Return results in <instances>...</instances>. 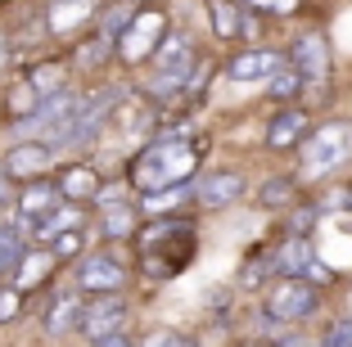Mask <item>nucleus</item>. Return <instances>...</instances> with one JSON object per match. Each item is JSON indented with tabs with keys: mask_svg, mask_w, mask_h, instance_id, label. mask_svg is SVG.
<instances>
[{
	"mask_svg": "<svg viewBox=\"0 0 352 347\" xmlns=\"http://www.w3.org/2000/svg\"><path fill=\"white\" fill-rule=\"evenodd\" d=\"M199 172V144L186 135H163V140H149L145 149L131 158V185L135 194H158V190H172V185L195 181Z\"/></svg>",
	"mask_w": 352,
	"mask_h": 347,
	"instance_id": "obj_1",
	"label": "nucleus"
},
{
	"mask_svg": "<svg viewBox=\"0 0 352 347\" xmlns=\"http://www.w3.org/2000/svg\"><path fill=\"white\" fill-rule=\"evenodd\" d=\"M195 257V221L190 216H154L140 225V266L149 276H176Z\"/></svg>",
	"mask_w": 352,
	"mask_h": 347,
	"instance_id": "obj_2",
	"label": "nucleus"
},
{
	"mask_svg": "<svg viewBox=\"0 0 352 347\" xmlns=\"http://www.w3.org/2000/svg\"><path fill=\"white\" fill-rule=\"evenodd\" d=\"M352 158V122H325L298 144V172L302 176H325L339 163Z\"/></svg>",
	"mask_w": 352,
	"mask_h": 347,
	"instance_id": "obj_3",
	"label": "nucleus"
},
{
	"mask_svg": "<svg viewBox=\"0 0 352 347\" xmlns=\"http://www.w3.org/2000/svg\"><path fill=\"white\" fill-rule=\"evenodd\" d=\"M122 289H126V266L113 253H86L77 262V293L109 298V293H122Z\"/></svg>",
	"mask_w": 352,
	"mask_h": 347,
	"instance_id": "obj_4",
	"label": "nucleus"
},
{
	"mask_svg": "<svg viewBox=\"0 0 352 347\" xmlns=\"http://www.w3.org/2000/svg\"><path fill=\"white\" fill-rule=\"evenodd\" d=\"M122 100V91H91L77 100V113H73V122H68V131L59 135V144H86L95 140V131L104 126V117L113 113V104ZM54 144V149H59Z\"/></svg>",
	"mask_w": 352,
	"mask_h": 347,
	"instance_id": "obj_5",
	"label": "nucleus"
},
{
	"mask_svg": "<svg viewBox=\"0 0 352 347\" xmlns=\"http://www.w3.org/2000/svg\"><path fill=\"white\" fill-rule=\"evenodd\" d=\"M316 311V289L307 284V280H276L267 293V316L271 320H285V325H294V320L311 316Z\"/></svg>",
	"mask_w": 352,
	"mask_h": 347,
	"instance_id": "obj_6",
	"label": "nucleus"
},
{
	"mask_svg": "<svg viewBox=\"0 0 352 347\" xmlns=\"http://www.w3.org/2000/svg\"><path fill=\"white\" fill-rule=\"evenodd\" d=\"M163 27H167V19L158 10H140L131 19V27L118 36V50H122V59L126 63H140V59H149V54H158V36H163Z\"/></svg>",
	"mask_w": 352,
	"mask_h": 347,
	"instance_id": "obj_7",
	"label": "nucleus"
},
{
	"mask_svg": "<svg viewBox=\"0 0 352 347\" xmlns=\"http://www.w3.org/2000/svg\"><path fill=\"white\" fill-rule=\"evenodd\" d=\"M289 68L298 72L302 82H325L330 77V45H325L321 32H302V36H294L289 45Z\"/></svg>",
	"mask_w": 352,
	"mask_h": 347,
	"instance_id": "obj_8",
	"label": "nucleus"
},
{
	"mask_svg": "<svg viewBox=\"0 0 352 347\" xmlns=\"http://www.w3.org/2000/svg\"><path fill=\"white\" fill-rule=\"evenodd\" d=\"M122 325H126V302H122V293L91 298V302H86V311H82V334L91 338V343L122 334Z\"/></svg>",
	"mask_w": 352,
	"mask_h": 347,
	"instance_id": "obj_9",
	"label": "nucleus"
},
{
	"mask_svg": "<svg viewBox=\"0 0 352 347\" xmlns=\"http://www.w3.org/2000/svg\"><path fill=\"white\" fill-rule=\"evenodd\" d=\"M54 144H36V140H28V144H14L10 153H5V163H0V172H5V181H36V176L45 172V167L54 163Z\"/></svg>",
	"mask_w": 352,
	"mask_h": 347,
	"instance_id": "obj_10",
	"label": "nucleus"
},
{
	"mask_svg": "<svg viewBox=\"0 0 352 347\" xmlns=\"http://www.w3.org/2000/svg\"><path fill=\"white\" fill-rule=\"evenodd\" d=\"M271 271H276L280 280H302L316 266V253H311V239L307 235H289V239H280V248L267 257Z\"/></svg>",
	"mask_w": 352,
	"mask_h": 347,
	"instance_id": "obj_11",
	"label": "nucleus"
},
{
	"mask_svg": "<svg viewBox=\"0 0 352 347\" xmlns=\"http://www.w3.org/2000/svg\"><path fill=\"white\" fill-rule=\"evenodd\" d=\"M285 68V59H280L276 50H244V54H235L230 59V68H226V77L230 82H271L276 72Z\"/></svg>",
	"mask_w": 352,
	"mask_h": 347,
	"instance_id": "obj_12",
	"label": "nucleus"
},
{
	"mask_svg": "<svg viewBox=\"0 0 352 347\" xmlns=\"http://www.w3.org/2000/svg\"><path fill=\"white\" fill-rule=\"evenodd\" d=\"M311 135V122L302 109H280L267 122V149H298Z\"/></svg>",
	"mask_w": 352,
	"mask_h": 347,
	"instance_id": "obj_13",
	"label": "nucleus"
},
{
	"mask_svg": "<svg viewBox=\"0 0 352 347\" xmlns=\"http://www.w3.org/2000/svg\"><path fill=\"white\" fill-rule=\"evenodd\" d=\"M249 190V181L239 172H217V176H204V181H195V199L204 208H226V203H235L239 194Z\"/></svg>",
	"mask_w": 352,
	"mask_h": 347,
	"instance_id": "obj_14",
	"label": "nucleus"
},
{
	"mask_svg": "<svg viewBox=\"0 0 352 347\" xmlns=\"http://www.w3.org/2000/svg\"><path fill=\"white\" fill-rule=\"evenodd\" d=\"M82 311H86V306H82V298H77V293H59L50 302V311H45V329H50L54 338L73 334V329H82Z\"/></svg>",
	"mask_w": 352,
	"mask_h": 347,
	"instance_id": "obj_15",
	"label": "nucleus"
},
{
	"mask_svg": "<svg viewBox=\"0 0 352 347\" xmlns=\"http://www.w3.org/2000/svg\"><path fill=\"white\" fill-rule=\"evenodd\" d=\"M54 185H59V199H63V203H82V199H95V194H100V176H95L91 167H82V163L68 167V172H63Z\"/></svg>",
	"mask_w": 352,
	"mask_h": 347,
	"instance_id": "obj_16",
	"label": "nucleus"
},
{
	"mask_svg": "<svg viewBox=\"0 0 352 347\" xmlns=\"http://www.w3.org/2000/svg\"><path fill=\"white\" fill-rule=\"evenodd\" d=\"M68 230H82V208L77 203H59L45 221H36L32 225V239H59Z\"/></svg>",
	"mask_w": 352,
	"mask_h": 347,
	"instance_id": "obj_17",
	"label": "nucleus"
},
{
	"mask_svg": "<svg viewBox=\"0 0 352 347\" xmlns=\"http://www.w3.org/2000/svg\"><path fill=\"white\" fill-rule=\"evenodd\" d=\"M95 14V0H54L50 5V32L63 36V32H73L77 23H86Z\"/></svg>",
	"mask_w": 352,
	"mask_h": 347,
	"instance_id": "obj_18",
	"label": "nucleus"
},
{
	"mask_svg": "<svg viewBox=\"0 0 352 347\" xmlns=\"http://www.w3.org/2000/svg\"><path fill=\"white\" fill-rule=\"evenodd\" d=\"M100 225H104V239H126L135 225H140V208L109 203V208H104V216H100Z\"/></svg>",
	"mask_w": 352,
	"mask_h": 347,
	"instance_id": "obj_19",
	"label": "nucleus"
},
{
	"mask_svg": "<svg viewBox=\"0 0 352 347\" xmlns=\"http://www.w3.org/2000/svg\"><path fill=\"white\" fill-rule=\"evenodd\" d=\"M208 19H212V32H217L221 41H230V36H239V5L235 0H208Z\"/></svg>",
	"mask_w": 352,
	"mask_h": 347,
	"instance_id": "obj_20",
	"label": "nucleus"
},
{
	"mask_svg": "<svg viewBox=\"0 0 352 347\" xmlns=\"http://www.w3.org/2000/svg\"><path fill=\"white\" fill-rule=\"evenodd\" d=\"M28 86L36 100H50V95L63 91V63H41V68L28 72Z\"/></svg>",
	"mask_w": 352,
	"mask_h": 347,
	"instance_id": "obj_21",
	"label": "nucleus"
},
{
	"mask_svg": "<svg viewBox=\"0 0 352 347\" xmlns=\"http://www.w3.org/2000/svg\"><path fill=\"white\" fill-rule=\"evenodd\" d=\"M50 266H54V257H50V253H28V257L19 262V271H14V289L41 284V280L50 276Z\"/></svg>",
	"mask_w": 352,
	"mask_h": 347,
	"instance_id": "obj_22",
	"label": "nucleus"
},
{
	"mask_svg": "<svg viewBox=\"0 0 352 347\" xmlns=\"http://www.w3.org/2000/svg\"><path fill=\"white\" fill-rule=\"evenodd\" d=\"M23 257H28V239H23L14 225H10V230H0V276H14Z\"/></svg>",
	"mask_w": 352,
	"mask_h": 347,
	"instance_id": "obj_23",
	"label": "nucleus"
},
{
	"mask_svg": "<svg viewBox=\"0 0 352 347\" xmlns=\"http://www.w3.org/2000/svg\"><path fill=\"white\" fill-rule=\"evenodd\" d=\"M113 45H118L113 36H95L91 45H82V50H77V59H73V63H77L82 72H91L100 59H109V54H113Z\"/></svg>",
	"mask_w": 352,
	"mask_h": 347,
	"instance_id": "obj_24",
	"label": "nucleus"
},
{
	"mask_svg": "<svg viewBox=\"0 0 352 347\" xmlns=\"http://www.w3.org/2000/svg\"><path fill=\"white\" fill-rule=\"evenodd\" d=\"M298 86H302L298 72H294V68H280L276 77L267 82V91H271V100H294V95H298Z\"/></svg>",
	"mask_w": 352,
	"mask_h": 347,
	"instance_id": "obj_25",
	"label": "nucleus"
},
{
	"mask_svg": "<svg viewBox=\"0 0 352 347\" xmlns=\"http://www.w3.org/2000/svg\"><path fill=\"white\" fill-rule=\"evenodd\" d=\"M294 199V181L289 176H271L267 185H262V203L267 208H280V203H289Z\"/></svg>",
	"mask_w": 352,
	"mask_h": 347,
	"instance_id": "obj_26",
	"label": "nucleus"
},
{
	"mask_svg": "<svg viewBox=\"0 0 352 347\" xmlns=\"http://www.w3.org/2000/svg\"><path fill=\"white\" fill-rule=\"evenodd\" d=\"M244 5L258 14H271V19H289V14L302 10V0H244Z\"/></svg>",
	"mask_w": 352,
	"mask_h": 347,
	"instance_id": "obj_27",
	"label": "nucleus"
},
{
	"mask_svg": "<svg viewBox=\"0 0 352 347\" xmlns=\"http://www.w3.org/2000/svg\"><path fill=\"white\" fill-rule=\"evenodd\" d=\"M54 244V262H68V257H77L82 253V230H68V235H59V239H50Z\"/></svg>",
	"mask_w": 352,
	"mask_h": 347,
	"instance_id": "obj_28",
	"label": "nucleus"
},
{
	"mask_svg": "<svg viewBox=\"0 0 352 347\" xmlns=\"http://www.w3.org/2000/svg\"><path fill=\"white\" fill-rule=\"evenodd\" d=\"M321 343H325V347H352V316H348V320H334V325L325 329Z\"/></svg>",
	"mask_w": 352,
	"mask_h": 347,
	"instance_id": "obj_29",
	"label": "nucleus"
},
{
	"mask_svg": "<svg viewBox=\"0 0 352 347\" xmlns=\"http://www.w3.org/2000/svg\"><path fill=\"white\" fill-rule=\"evenodd\" d=\"M19 316V289H0V325H10Z\"/></svg>",
	"mask_w": 352,
	"mask_h": 347,
	"instance_id": "obj_30",
	"label": "nucleus"
},
{
	"mask_svg": "<svg viewBox=\"0 0 352 347\" xmlns=\"http://www.w3.org/2000/svg\"><path fill=\"white\" fill-rule=\"evenodd\" d=\"M311 216H316V208H302V212L294 216V235H307V225H311Z\"/></svg>",
	"mask_w": 352,
	"mask_h": 347,
	"instance_id": "obj_31",
	"label": "nucleus"
},
{
	"mask_svg": "<svg viewBox=\"0 0 352 347\" xmlns=\"http://www.w3.org/2000/svg\"><path fill=\"white\" fill-rule=\"evenodd\" d=\"M91 347H135L126 334H113V338H100V343H91Z\"/></svg>",
	"mask_w": 352,
	"mask_h": 347,
	"instance_id": "obj_32",
	"label": "nucleus"
},
{
	"mask_svg": "<svg viewBox=\"0 0 352 347\" xmlns=\"http://www.w3.org/2000/svg\"><path fill=\"white\" fill-rule=\"evenodd\" d=\"M167 347H199L190 334H167Z\"/></svg>",
	"mask_w": 352,
	"mask_h": 347,
	"instance_id": "obj_33",
	"label": "nucleus"
},
{
	"mask_svg": "<svg viewBox=\"0 0 352 347\" xmlns=\"http://www.w3.org/2000/svg\"><path fill=\"white\" fill-rule=\"evenodd\" d=\"M10 225H14V208L0 199V230H10Z\"/></svg>",
	"mask_w": 352,
	"mask_h": 347,
	"instance_id": "obj_34",
	"label": "nucleus"
},
{
	"mask_svg": "<svg viewBox=\"0 0 352 347\" xmlns=\"http://www.w3.org/2000/svg\"><path fill=\"white\" fill-rule=\"evenodd\" d=\"M280 347H325V343H316V338H285Z\"/></svg>",
	"mask_w": 352,
	"mask_h": 347,
	"instance_id": "obj_35",
	"label": "nucleus"
},
{
	"mask_svg": "<svg viewBox=\"0 0 352 347\" xmlns=\"http://www.w3.org/2000/svg\"><path fill=\"white\" fill-rule=\"evenodd\" d=\"M5 59H10V36L0 32V68H5Z\"/></svg>",
	"mask_w": 352,
	"mask_h": 347,
	"instance_id": "obj_36",
	"label": "nucleus"
},
{
	"mask_svg": "<svg viewBox=\"0 0 352 347\" xmlns=\"http://www.w3.org/2000/svg\"><path fill=\"white\" fill-rule=\"evenodd\" d=\"M145 347H167V334H154V338H149Z\"/></svg>",
	"mask_w": 352,
	"mask_h": 347,
	"instance_id": "obj_37",
	"label": "nucleus"
},
{
	"mask_svg": "<svg viewBox=\"0 0 352 347\" xmlns=\"http://www.w3.org/2000/svg\"><path fill=\"white\" fill-rule=\"evenodd\" d=\"M0 199H5V172H0Z\"/></svg>",
	"mask_w": 352,
	"mask_h": 347,
	"instance_id": "obj_38",
	"label": "nucleus"
},
{
	"mask_svg": "<svg viewBox=\"0 0 352 347\" xmlns=\"http://www.w3.org/2000/svg\"><path fill=\"white\" fill-rule=\"evenodd\" d=\"M239 347H267V343H239Z\"/></svg>",
	"mask_w": 352,
	"mask_h": 347,
	"instance_id": "obj_39",
	"label": "nucleus"
}]
</instances>
